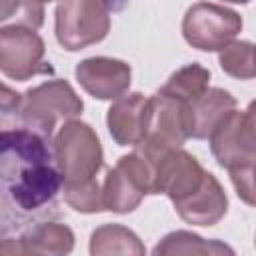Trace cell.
Returning <instances> with one entry per match:
<instances>
[{"instance_id":"cell-1","label":"cell","mask_w":256,"mask_h":256,"mask_svg":"<svg viewBox=\"0 0 256 256\" xmlns=\"http://www.w3.org/2000/svg\"><path fill=\"white\" fill-rule=\"evenodd\" d=\"M62 174L52 136L26 124L2 126L0 134V234H20L60 212Z\"/></svg>"},{"instance_id":"cell-2","label":"cell","mask_w":256,"mask_h":256,"mask_svg":"<svg viewBox=\"0 0 256 256\" xmlns=\"http://www.w3.org/2000/svg\"><path fill=\"white\" fill-rule=\"evenodd\" d=\"M54 156L64 180V188L96 180L104 164L100 140L90 124L70 118L54 138ZM62 188V190H64Z\"/></svg>"},{"instance_id":"cell-3","label":"cell","mask_w":256,"mask_h":256,"mask_svg":"<svg viewBox=\"0 0 256 256\" xmlns=\"http://www.w3.org/2000/svg\"><path fill=\"white\" fill-rule=\"evenodd\" d=\"M110 32V8L106 0H60L54 10V34L58 44L76 52L102 42Z\"/></svg>"},{"instance_id":"cell-4","label":"cell","mask_w":256,"mask_h":256,"mask_svg":"<svg viewBox=\"0 0 256 256\" xmlns=\"http://www.w3.org/2000/svg\"><path fill=\"white\" fill-rule=\"evenodd\" d=\"M186 102L156 92L148 98L144 136L134 150H138L152 164L172 148H180L188 140Z\"/></svg>"},{"instance_id":"cell-5","label":"cell","mask_w":256,"mask_h":256,"mask_svg":"<svg viewBox=\"0 0 256 256\" xmlns=\"http://www.w3.org/2000/svg\"><path fill=\"white\" fill-rule=\"evenodd\" d=\"M84 104L74 88L60 78L42 82L22 94V106L16 114V124H26L48 136H52L58 120L76 118Z\"/></svg>"},{"instance_id":"cell-6","label":"cell","mask_w":256,"mask_h":256,"mask_svg":"<svg viewBox=\"0 0 256 256\" xmlns=\"http://www.w3.org/2000/svg\"><path fill=\"white\" fill-rule=\"evenodd\" d=\"M240 30V14L214 2H196L186 10L182 18L184 40L192 48L204 52H220L230 42H234Z\"/></svg>"},{"instance_id":"cell-7","label":"cell","mask_w":256,"mask_h":256,"mask_svg":"<svg viewBox=\"0 0 256 256\" xmlns=\"http://www.w3.org/2000/svg\"><path fill=\"white\" fill-rule=\"evenodd\" d=\"M154 164L138 150L118 158L116 166L108 170L102 194L104 206L116 214H128L136 210L146 194L152 192Z\"/></svg>"},{"instance_id":"cell-8","label":"cell","mask_w":256,"mask_h":256,"mask_svg":"<svg viewBox=\"0 0 256 256\" xmlns=\"http://www.w3.org/2000/svg\"><path fill=\"white\" fill-rule=\"evenodd\" d=\"M44 54V40L34 28L18 24L0 28V70L6 78L24 82L38 74H52Z\"/></svg>"},{"instance_id":"cell-9","label":"cell","mask_w":256,"mask_h":256,"mask_svg":"<svg viewBox=\"0 0 256 256\" xmlns=\"http://www.w3.org/2000/svg\"><path fill=\"white\" fill-rule=\"evenodd\" d=\"M206 178L202 164L186 150L172 148L154 162V180L150 194H166L172 204L194 194Z\"/></svg>"},{"instance_id":"cell-10","label":"cell","mask_w":256,"mask_h":256,"mask_svg":"<svg viewBox=\"0 0 256 256\" xmlns=\"http://www.w3.org/2000/svg\"><path fill=\"white\" fill-rule=\"evenodd\" d=\"M78 84L98 100H116L124 96L132 82V70L124 60L108 56L84 58L76 64Z\"/></svg>"},{"instance_id":"cell-11","label":"cell","mask_w":256,"mask_h":256,"mask_svg":"<svg viewBox=\"0 0 256 256\" xmlns=\"http://www.w3.org/2000/svg\"><path fill=\"white\" fill-rule=\"evenodd\" d=\"M74 248V232L54 220H44L18 234V238H2L0 256H26V254H70Z\"/></svg>"},{"instance_id":"cell-12","label":"cell","mask_w":256,"mask_h":256,"mask_svg":"<svg viewBox=\"0 0 256 256\" xmlns=\"http://www.w3.org/2000/svg\"><path fill=\"white\" fill-rule=\"evenodd\" d=\"M174 210L188 224L214 226L224 218V214L228 210V198H226V192H224L222 184L218 182V178L214 174L206 172L202 186L194 194L174 202Z\"/></svg>"},{"instance_id":"cell-13","label":"cell","mask_w":256,"mask_h":256,"mask_svg":"<svg viewBox=\"0 0 256 256\" xmlns=\"http://www.w3.org/2000/svg\"><path fill=\"white\" fill-rule=\"evenodd\" d=\"M148 98L140 92L124 94L112 102L106 114V124L112 140L118 146H138L144 136Z\"/></svg>"},{"instance_id":"cell-14","label":"cell","mask_w":256,"mask_h":256,"mask_svg":"<svg viewBox=\"0 0 256 256\" xmlns=\"http://www.w3.org/2000/svg\"><path fill=\"white\" fill-rule=\"evenodd\" d=\"M236 108V98L222 88H208L196 100L186 104L188 136L194 140H206L214 128Z\"/></svg>"},{"instance_id":"cell-15","label":"cell","mask_w":256,"mask_h":256,"mask_svg":"<svg viewBox=\"0 0 256 256\" xmlns=\"http://www.w3.org/2000/svg\"><path fill=\"white\" fill-rule=\"evenodd\" d=\"M208 140H210L212 156L216 158L218 166L226 168L228 172L254 158L244 146V140L240 134V112L236 108L214 128Z\"/></svg>"},{"instance_id":"cell-16","label":"cell","mask_w":256,"mask_h":256,"mask_svg":"<svg viewBox=\"0 0 256 256\" xmlns=\"http://www.w3.org/2000/svg\"><path fill=\"white\" fill-rule=\"evenodd\" d=\"M208 82H210V70L198 62H192L170 74V78L158 88V92L188 104L208 90Z\"/></svg>"},{"instance_id":"cell-17","label":"cell","mask_w":256,"mask_h":256,"mask_svg":"<svg viewBox=\"0 0 256 256\" xmlns=\"http://www.w3.org/2000/svg\"><path fill=\"white\" fill-rule=\"evenodd\" d=\"M90 254H144L140 238L122 224H104L90 236Z\"/></svg>"},{"instance_id":"cell-18","label":"cell","mask_w":256,"mask_h":256,"mask_svg":"<svg viewBox=\"0 0 256 256\" xmlns=\"http://www.w3.org/2000/svg\"><path fill=\"white\" fill-rule=\"evenodd\" d=\"M156 256L164 254H220L228 252L234 254V250L218 240H204L198 234L186 232V230H176L166 234L152 250Z\"/></svg>"},{"instance_id":"cell-19","label":"cell","mask_w":256,"mask_h":256,"mask_svg":"<svg viewBox=\"0 0 256 256\" xmlns=\"http://www.w3.org/2000/svg\"><path fill=\"white\" fill-rule=\"evenodd\" d=\"M220 68L238 80L256 78V44L248 40H234L218 54Z\"/></svg>"},{"instance_id":"cell-20","label":"cell","mask_w":256,"mask_h":256,"mask_svg":"<svg viewBox=\"0 0 256 256\" xmlns=\"http://www.w3.org/2000/svg\"><path fill=\"white\" fill-rule=\"evenodd\" d=\"M10 20L18 26H28L38 30L44 24L42 0H0L2 26H6Z\"/></svg>"},{"instance_id":"cell-21","label":"cell","mask_w":256,"mask_h":256,"mask_svg":"<svg viewBox=\"0 0 256 256\" xmlns=\"http://www.w3.org/2000/svg\"><path fill=\"white\" fill-rule=\"evenodd\" d=\"M62 194H64V202L70 208H74L76 212L94 214V212L106 210L104 194H102L98 180H92V182H86L80 186H72V188H64Z\"/></svg>"},{"instance_id":"cell-22","label":"cell","mask_w":256,"mask_h":256,"mask_svg":"<svg viewBox=\"0 0 256 256\" xmlns=\"http://www.w3.org/2000/svg\"><path fill=\"white\" fill-rule=\"evenodd\" d=\"M230 180L234 184V190L238 194V198L242 202H246L248 206H256V156L230 170Z\"/></svg>"},{"instance_id":"cell-23","label":"cell","mask_w":256,"mask_h":256,"mask_svg":"<svg viewBox=\"0 0 256 256\" xmlns=\"http://www.w3.org/2000/svg\"><path fill=\"white\" fill-rule=\"evenodd\" d=\"M240 134L250 156H256V100H252L248 108L240 112Z\"/></svg>"},{"instance_id":"cell-24","label":"cell","mask_w":256,"mask_h":256,"mask_svg":"<svg viewBox=\"0 0 256 256\" xmlns=\"http://www.w3.org/2000/svg\"><path fill=\"white\" fill-rule=\"evenodd\" d=\"M224 2H232V4H246L250 0H224Z\"/></svg>"},{"instance_id":"cell-25","label":"cell","mask_w":256,"mask_h":256,"mask_svg":"<svg viewBox=\"0 0 256 256\" xmlns=\"http://www.w3.org/2000/svg\"><path fill=\"white\" fill-rule=\"evenodd\" d=\"M42 2H52V0H42Z\"/></svg>"},{"instance_id":"cell-26","label":"cell","mask_w":256,"mask_h":256,"mask_svg":"<svg viewBox=\"0 0 256 256\" xmlns=\"http://www.w3.org/2000/svg\"><path fill=\"white\" fill-rule=\"evenodd\" d=\"M254 244H256V240H254Z\"/></svg>"}]
</instances>
